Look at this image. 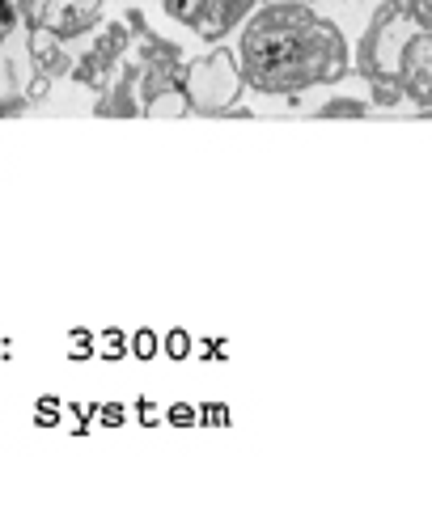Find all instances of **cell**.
Instances as JSON below:
<instances>
[{"label":"cell","mask_w":432,"mask_h":512,"mask_svg":"<svg viewBox=\"0 0 432 512\" xmlns=\"http://www.w3.org/2000/svg\"><path fill=\"white\" fill-rule=\"evenodd\" d=\"M352 51L331 17L310 0H259L242 17L238 72L242 85L267 98H297L314 85L348 77Z\"/></svg>","instance_id":"1"},{"label":"cell","mask_w":432,"mask_h":512,"mask_svg":"<svg viewBox=\"0 0 432 512\" xmlns=\"http://www.w3.org/2000/svg\"><path fill=\"white\" fill-rule=\"evenodd\" d=\"M356 68L369 81L373 106H399V98H411L416 111H428L432 0H382L356 43Z\"/></svg>","instance_id":"2"},{"label":"cell","mask_w":432,"mask_h":512,"mask_svg":"<svg viewBox=\"0 0 432 512\" xmlns=\"http://www.w3.org/2000/svg\"><path fill=\"white\" fill-rule=\"evenodd\" d=\"M242 89L246 85L238 72V56L229 47L183 60V72H178V94H183V106L195 115H229L238 106Z\"/></svg>","instance_id":"3"},{"label":"cell","mask_w":432,"mask_h":512,"mask_svg":"<svg viewBox=\"0 0 432 512\" xmlns=\"http://www.w3.org/2000/svg\"><path fill=\"white\" fill-rule=\"evenodd\" d=\"M106 5L111 0H17V22L56 43H72L102 26Z\"/></svg>","instance_id":"4"},{"label":"cell","mask_w":432,"mask_h":512,"mask_svg":"<svg viewBox=\"0 0 432 512\" xmlns=\"http://www.w3.org/2000/svg\"><path fill=\"white\" fill-rule=\"evenodd\" d=\"M255 5L259 0H161V9H166L174 22L195 30L204 43H221L229 30L242 26V17Z\"/></svg>","instance_id":"5"},{"label":"cell","mask_w":432,"mask_h":512,"mask_svg":"<svg viewBox=\"0 0 432 512\" xmlns=\"http://www.w3.org/2000/svg\"><path fill=\"white\" fill-rule=\"evenodd\" d=\"M30 56H34V64H39V77H43V81H47V77H64V72H72V60L60 51L56 39H47V34H39V43L30 47Z\"/></svg>","instance_id":"6"},{"label":"cell","mask_w":432,"mask_h":512,"mask_svg":"<svg viewBox=\"0 0 432 512\" xmlns=\"http://www.w3.org/2000/svg\"><path fill=\"white\" fill-rule=\"evenodd\" d=\"M369 115V102L360 98H327L314 111V119H365Z\"/></svg>","instance_id":"7"},{"label":"cell","mask_w":432,"mask_h":512,"mask_svg":"<svg viewBox=\"0 0 432 512\" xmlns=\"http://www.w3.org/2000/svg\"><path fill=\"white\" fill-rule=\"evenodd\" d=\"M13 30H17V0H0V47L9 43Z\"/></svg>","instance_id":"8"},{"label":"cell","mask_w":432,"mask_h":512,"mask_svg":"<svg viewBox=\"0 0 432 512\" xmlns=\"http://www.w3.org/2000/svg\"><path fill=\"white\" fill-rule=\"evenodd\" d=\"M166 352H170L174 360H183V356L191 352V335H187V331H170V339H166Z\"/></svg>","instance_id":"9"},{"label":"cell","mask_w":432,"mask_h":512,"mask_svg":"<svg viewBox=\"0 0 432 512\" xmlns=\"http://www.w3.org/2000/svg\"><path fill=\"white\" fill-rule=\"evenodd\" d=\"M132 347H136V356H140V360H149V356L157 352V335H153V331H140V335L132 339Z\"/></svg>","instance_id":"10"},{"label":"cell","mask_w":432,"mask_h":512,"mask_svg":"<svg viewBox=\"0 0 432 512\" xmlns=\"http://www.w3.org/2000/svg\"><path fill=\"white\" fill-rule=\"evenodd\" d=\"M170 415H174V424H191V407H174Z\"/></svg>","instance_id":"11"}]
</instances>
